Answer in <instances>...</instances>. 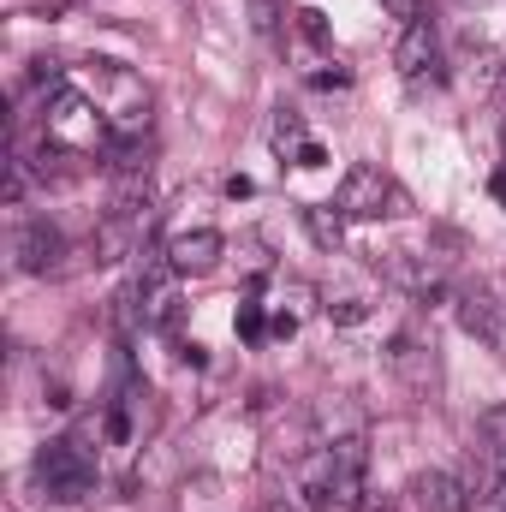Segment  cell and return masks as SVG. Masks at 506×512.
<instances>
[{"label":"cell","mask_w":506,"mask_h":512,"mask_svg":"<svg viewBox=\"0 0 506 512\" xmlns=\"http://www.w3.org/2000/svg\"><path fill=\"white\" fill-rule=\"evenodd\" d=\"M233 328H239V340H262V334H268V316H262V304H251V298H245V304H239V316H233Z\"/></svg>","instance_id":"7402d4cb"},{"label":"cell","mask_w":506,"mask_h":512,"mask_svg":"<svg viewBox=\"0 0 506 512\" xmlns=\"http://www.w3.org/2000/svg\"><path fill=\"white\" fill-rule=\"evenodd\" d=\"M381 6H387L399 24H417V18H423V0H381Z\"/></svg>","instance_id":"cb8c5ba5"},{"label":"cell","mask_w":506,"mask_h":512,"mask_svg":"<svg viewBox=\"0 0 506 512\" xmlns=\"http://www.w3.org/2000/svg\"><path fill=\"white\" fill-rule=\"evenodd\" d=\"M108 137H114V131H108V114L96 108V96H78V90H54V96H48V143L102 155Z\"/></svg>","instance_id":"277c9868"},{"label":"cell","mask_w":506,"mask_h":512,"mask_svg":"<svg viewBox=\"0 0 506 512\" xmlns=\"http://www.w3.org/2000/svg\"><path fill=\"white\" fill-rule=\"evenodd\" d=\"M310 84H316V90H346L352 72H346V66H334V72H310Z\"/></svg>","instance_id":"603a6c76"},{"label":"cell","mask_w":506,"mask_h":512,"mask_svg":"<svg viewBox=\"0 0 506 512\" xmlns=\"http://www.w3.org/2000/svg\"><path fill=\"white\" fill-rule=\"evenodd\" d=\"M328 316H334L340 328H358V322L370 316V304H364L358 292H328Z\"/></svg>","instance_id":"44dd1931"},{"label":"cell","mask_w":506,"mask_h":512,"mask_svg":"<svg viewBox=\"0 0 506 512\" xmlns=\"http://www.w3.org/2000/svg\"><path fill=\"white\" fill-rule=\"evenodd\" d=\"M292 161H298V167H310V173H316V167H328V149H322V143H304V149H298V155H292Z\"/></svg>","instance_id":"d4e9b609"},{"label":"cell","mask_w":506,"mask_h":512,"mask_svg":"<svg viewBox=\"0 0 506 512\" xmlns=\"http://www.w3.org/2000/svg\"><path fill=\"white\" fill-rule=\"evenodd\" d=\"M477 435H483V453L501 465L506 459V405H489V411L477 417Z\"/></svg>","instance_id":"e0dca14e"},{"label":"cell","mask_w":506,"mask_h":512,"mask_svg":"<svg viewBox=\"0 0 506 512\" xmlns=\"http://www.w3.org/2000/svg\"><path fill=\"white\" fill-rule=\"evenodd\" d=\"M298 30H304L310 48H322V54L334 48V30H328V12L322 6H298Z\"/></svg>","instance_id":"ffe728a7"},{"label":"cell","mask_w":506,"mask_h":512,"mask_svg":"<svg viewBox=\"0 0 506 512\" xmlns=\"http://www.w3.org/2000/svg\"><path fill=\"white\" fill-rule=\"evenodd\" d=\"M370 268H376L387 286H399L405 298H417V304H435L441 292H447V268L435 262V256H411V251H376L370 256Z\"/></svg>","instance_id":"52a82bcc"},{"label":"cell","mask_w":506,"mask_h":512,"mask_svg":"<svg viewBox=\"0 0 506 512\" xmlns=\"http://www.w3.org/2000/svg\"><path fill=\"white\" fill-rule=\"evenodd\" d=\"M179 268L167 245H143L137 268H131V292H137V310H143V328H167L179 316Z\"/></svg>","instance_id":"3957f363"},{"label":"cell","mask_w":506,"mask_h":512,"mask_svg":"<svg viewBox=\"0 0 506 512\" xmlns=\"http://www.w3.org/2000/svg\"><path fill=\"white\" fill-rule=\"evenodd\" d=\"M489 197H495V203L506 209V161L495 167V173H489Z\"/></svg>","instance_id":"4316f807"},{"label":"cell","mask_w":506,"mask_h":512,"mask_svg":"<svg viewBox=\"0 0 506 512\" xmlns=\"http://www.w3.org/2000/svg\"><path fill=\"white\" fill-rule=\"evenodd\" d=\"M501 78H506V72H501Z\"/></svg>","instance_id":"d6a6232c"},{"label":"cell","mask_w":506,"mask_h":512,"mask_svg":"<svg viewBox=\"0 0 506 512\" xmlns=\"http://www.w3.org/2000/svg\"><path fill=\"white\" fill-rule=\"evenodd\" d=\"M256 185L251 179H245V173H233V179H227V197H233V203H239V197H251Z\"/></svg>","instance_id":"83f0119b"},{"label":"cell","mask_w":506,"mask_h":512,"mask_svg":"<svg viewBox=\"0 0 506 512\" xmlns=\"http://www.w3.org/2000/svg\"><path fill=\"white\" fill-rule=\"evenodd\" d=\"M30 185H36V167L12 149V155H6V209H18V203L30 197Z\"/></svg>","instance_id":"ac0fdd59"},{"label":"cell","mask_w":506,"mask_h":512,"mask_svg":"<svg viewBox=\"0 0 506 512\" xmlns=\"http://www.w3.org/2000/svg\"><path fill=\"white\" fill-rule=\"evenodd\" d=\"M334 209H340L346 221H381V215H411V197H405V185H399L393 173H381V167H370V161H358V167L340 179Z\"/></svg>","instance_id":"7a4b0ae2"},{"label":"cell","mask_w":506,"mask_h":512,"mask_svg":"<svg viewBox=\"0 0 506 512\" xmlns=\"http://www.w3.org/2000/svg\"><path fill=\"white\" fill-rule=\"evenodd\" d=\"M316 435H322V441H346V435H364V411H358L352 399H328V405L316 411Z\"/></svg>","instance_id":"5bb4252c"},{"label":"cell","mask_w":506,"mask_h":512,"mask_svg":"<svg viewBox=\"0 0 506 512\" xmlns=\"http://www.w3.org/2000/svg\"><path fill=\"white\" fill-rule=\"evenodd\" d=\"M30 477H36L42 501H54V507H78V501L96 495V459H90V447H78V441H48V447L36 453Z\"/></svg>","instance_id":"6da1fadb"},{"label":"cell","mask_w":506,"mask_h":512,"mask_svg":"<svg viewBox=\"0 0 506 512\" xmlns=\"http://www.w3.org/2000/svg\"><path fill=\"white\" fill-rule=\"evenodd\" d=\"M96 90H102V114H108L114 137H143L149 131V84L143 78H131L114 60H96Z\"/></svg>","instance_id":"5b68a950"},{"label":"cell","mask_w":506,"mask_h":512,"mask_svg":"<svg viewBox=\"0 0 506 512\" xmlns=\"http://www.w3.org/2000/svg\"><path fill=\"white\" fill-rule=\"evenodd\" d=\"M268 334H274V340H292V334H298V316H286V310H280V316L268 322Z\"/></svg>","instance_id":"484cf974"},{"label":"cell","mask_w":506,"mask_h":512,"mask_svg":"<svg viewBox=\"0 0 506 512\" xmlns=\"http://www.w3.org/2000/svg\"><path fill=\"white\" fill-rule=\"evenodd\" d=\"M262 512H304V507H298V501H268Z\"/></svg>","instance_id":"4dcf8cb0"},{"label":"cell","mask_w":506,"mask_h":512,"mask_svg":"<svg viewBox=\"0 0 506 512\" xmlns=\"http://www.w3.org/2000/svg\"><path fill=\"white\" fill-rule=\"evenodd\" d=\"M489 507H506V459L495 465V495H489Z\"/></svg>","instance_id":"f1b7e54d"},{"label":"cell","mask_w":506,"mask_h":512,"mask_svg":"<svg viewBox=\"0 0 506 512\" xmlns=\"http://www.w3.org/2000/svg\"><path fill=\"white\" fill-rule=\"evenodd\" d=\"M411 507L417 512H471V489L453 471H417L411 477Z\"/></svg>","instance_id":"8fae6325"},{"label":"cell","mask_w":506,"mask_h":512,"mask_svg":"<svg viewBox=\"0 0 506 512\" xmlns=\"http://www.w3.org/2000/svg\"><path fill=\"white\" fill-rule=\"evenodd\" d=\"M393 66H399V78L411 84V90H423V84H435L441 72V36H435V24L429 18H417V24H405L399 30V42H393Z\"/></svg>","instance_id":"9c48e42d"},{"label":"cell","mask_w":506,"mask_h":512,"mask_svg":"<svg viewBox=\"0 0 506 512\" xmlns=\"http://www.w3.org/2000/svg\"><path fill=\"white\" fill-rule=\"evenodd\" d=\"M268 143H274V155H286V161H292V155H298V149L310 143V137H304V114H298V108H274Z\"/></svg>","instance_id":"2e32d148"},{"label":"cell","mask_w":506,"mask_h":512,"mask_svg":"<svg viewBox=\"0 0 506 512\" xmlns=\"http://www.w3.org/2000/svg\"><path fill=\"white\" fill-rule=\"evenodd\" d=\"M465 6H471V0H465Z\"/></svg>","instance_id":"1f68e13d"},{"label":"cell","mask_w":506,"mask_h":512,"mask_svg":"<svg viewBox=\"0 0 506 512\" xmlns=\"http://www.w3.org/2000/svg\"><path fill=\"white\" fill-rule=\"evenodd\" d=\"M387 370L399 376L405 393H417V399H429L441 387V358H435V340L423 328H405V334L387 340Z\"/></svg>","instance_id":"8992f818"},{"label":"cell","mask_w":506,"mask_h":512,"mask_svg":"<svg viewBox=\"0 0 506 512\" xmlns=\"http://www.w3.org/2000/svg\"><path fill=\"white\" fill-rule=\"evenodd\" d=\"M60 256H66V233H60L48 215L24 221V227L12 233V268H18V274H54Z\"/></svg>","instance_id":"30bf717a"},{"label":"cell","mask_w":506,"mask_h":512,"mask_svg":"<svg viewBox=\"0 0 506 512\" xmlns=\"http://www.w3.org/2000/svg\"><path fill=\"white\" fill-rule=\"evenodd\" d=\"M149 155H155L149 131H143V137H108V143H102V161H108L114 173H149Z\"/></svg>","instance_id":"9a60e30c"},{"label":"cell","mask_w":506,"mask_h":512,"mask_svg":"<svg viewBox=\"0 0 506 512\" xmlns=\"http://www.w3.org/2000/svg\"><path fill=\"white\" fill-rule=\"evenodd\" d=\"M167 251H173V268H179V274H209V268H221L227 239H221L215 227H197V233H179Z\"/></svg>","instance_id":"7c38bea8"},{"label":"cell","mask_w":506,"mask_h":512,"mask_svg":"<svg viewBox=\"0 0 506 512\" xmlns=\"http://www.w3.org/2000/svg\"><path fill=\"white\" fill-rule=\"evenodd\" d=\"M298 221H304V233H310V245L328 256H340V245H346V215L334 209V203H304L298 209Z\"/></svg>","instance_id":"4fadbf2b"},{"label":"cell","mask_w":506,"mask_h":512,"mask_svg":"<svg viewBox=\"0 0 506 512\" xmlns=\"http://www.w3.org/2000/svg\"><path fill=\"white\" fill-rule=\"evenodd\" d=\"M179 364H191V370H203L209 358H203V346H179Z\"/></svg>","instance_id":"f546056e"},{"label":"cell","mask_w":506,"mask_h":512,"mask_svg":"<svg viewBox=\"0 0 506 512\" xmlns=\"http://www.w3.org/2000/svg\"><path fill=\"white\" fill-rule=\"evenodd\" d=\"M245 12H251V30L262 42H274L280 36V18H286V6L280 0H245Z\"/></svg>","instance_id":"d6986e66"},{"label":"cell","mask_w":506,"mask_h":512,"mask_svg":"<svg viewBox=\"0 0 506 512\" xmlns=\"http://www.w3.org/2000/svg\"><path fill=\"white\" fill-rule=\"evenodd\" d=\"M453 316H459V328H465L471 340L506 346V298H495L489 280H465V286L453 292Z\"/></svg>","instance_id":"ba28073f"}]
</instances>
